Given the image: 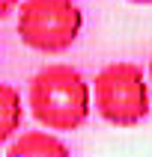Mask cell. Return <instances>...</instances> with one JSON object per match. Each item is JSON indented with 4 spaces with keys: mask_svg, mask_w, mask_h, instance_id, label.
Instances as JSON below:
<instances>
[{
    "mask_svg": "<svg viewBox=\"0 0 152 157\" xmlns=\"http://www.w3.org/2000/svg\"><path fill=\"white\" fill-rule=\"evenodd\" d=\"M6 157H72L69 145L48 131H24L12 140Z\"/></svg>",
    "mask_w": 152,
    "mask_h": 157,
    "instance_id": "obj_4",
    "label": "cell"
},
{
    "mask_svg": "<svg viewBox=\"0 0 152 157\" xmlns=\"http://www.w3.org/2000/svg\"><path fill=\"white\" fill-rule=\"evenodd\" d=\"M21 3V0H0V21L3 18H9L12 12H15V6Z\"/></svg>",
    "mask_w": 152,
    "mask_h": 157,
    "instance_id": "obj_6",
    "label": "cell"
},
{
    "mask_svg": "<svg viewBox=\"0 0 152 157\" xmlns=\"http://www.w3.org/2000/svg\"><path fill=\"white\" fill-rule=\"evenodd\" d=\"M131 3H152V0H131Z\"/></svg>",
    "mask_w": 152,
    "mask_h": 157,
    "instance_id": "obj_8",
    "label": "cell"
},
{
    "mask_svg": "<svg viewBox=\"0 0 152 157\" xmlns=\"http://www.w3.org/2000/svg\"><path fill=\"white\" fill-rule=\"evenodd\" d=\"M21 116H24L21 92L12 83H0V145L15 136V131L21 128Z\"/></svg>",
    "mask_w": 152,
    "mask_h": 157,
    "instance_id": "obj_5",
    "label": "cell"
},
{
    "mask_svg": "<svg viewBox=\"0 0 152 157\" xmlns=\"http://www.w3.org/2000/svg\"><path fill=\"white\" fill-rule=\"evenodd\" d=\"M84 12L75 0H24L18 6V36L39 53H63L78 42Z\"/></svg>",
    "mask_w": 152,
    "mask_h": 157,
    "instance_id": "obj_3",
    "label": "cell"
},
{
    "mask_svg": "<svg viewBox=\"0 0 152 157\" xmlns=\"http://www.w3.org/2000/svg\"><path fill=\"white\" fill-rule=\"evenodd\" d=\"M89 98H96L98 116L116 128H131L149 113V83L143 68L128 59L107 62L92 80Z\"/></svg>",
    "mask_w": 152,
    "mask_h": 157,
    "instance_id": "obj_2",
    "label": "cell"
},
{
    "mask_svg": "<svg viewBox=\"0 0 152 157\" xmlns=\"http://www.w3.org/2000/svg\"><path fill=\"white\" fill-rule=\"evenodd\" d=\"M146 83L152 86V59H149V80H146Z\"/></svg>",
    "mask_w": 152,
    "mask_h": 157,
    "instance_id": "obj_7",
    "label": "cell"
},
{
    "mask_svg": "<svg viewBox=\"0 0 152 157\" xmlns=\"http://www.w3.org/2000/svg\"><path fill=\"white\" fill-rule=\"evenodd\" d=\"M89 83L75 65L54 62L36 71L27 86V104L48 131H75L89 116Z\"/></svg>",
    "mask_w": 152,
    "mask_h": 157,
    "instance_id": "obj_1",
    "label": "cell"
}]
</instances>
